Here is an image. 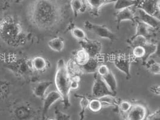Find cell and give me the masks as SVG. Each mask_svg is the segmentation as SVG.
I'll list each match as a JSON object with an SVG mask.
<instances>
[{"label": "cell", "mask_w": 160, "mask_h": 120, "mask_svg": "<svg viewBox=\"0 0 160 120\" xmlns=\"http://www.w3.org/2000/svg\"><path fill=\"white\" fill-rule=\"evenodd\" d=\"M84 27L99 38L109 39L110 41H113L117 39V36L104 25H97L89 21H86L84 23Z\"/></svg>", "instance_id": "3957f363"}, {"label": "cell", "mask_w": 160, "mask_h": 120, "mask_svg": "<svg viewBox=\"0 0 160 120\" xmlns=\"http://www.w3.org/2000/svg\"><path fill=\"white\" fill-rule=\"evenodd\" d=\"M60 0H36L30 10L32 23L39 28L51 30L59 25L64 17Z\"/></svg>", "instance_id": "6da1fadb"}, {"label": "cell", "mask_w": 160, "mask_h": 120, "mask_svg": "<svg viewBox=\"0 0 160 120\" xmlns=\"http://www.w3.org/2000/svg\"><path fill=\"white\" fill-rule=\"evenodd\" d=\"M31 68L37 72H42L44 71L48 67L47 61L42 57H36L31 62Z\"/></svg>", "instance_id": "e0dca14e"}, {"label": "cell", "mask_w": 160, "mask_h": 120, "mask_svg": "<svg viewBox=\"0 0 160 120\" xmlns=\"http://www.w3.org/2000/svg\"><path fill=\"white\" fill-rule=\"evenodd\" d=\"M115 17L118 29L119 28V26L121 22L124 21H130L132 23H136L137 20L136 15L130 8H126L118 11Z\"/></svg>", "instance_id": "8fae6325"}, {"label": "cell", "mask_w": 160, "mask_h": 120, "mask_svg": "<svg viewBox=\"0 0 160 120\" xmlns=\"http://www.w3.org/2000/svg\"><path fill=\"white\" fill-rule=\"evenodd\" d=\"M110 72L109 68L108 66L105 64L99 65L97 68V73L101 77H103L104 76L107 75Z\"/></svg>", "instance_id": "f1b7e54d"}, {"label": "cell", "mask_w": 160, "mask_h": 120, "mask_svg": "<svg viewBox=\"0 0 160 120\" xmlns=\"http://www.w3.org/2000/svg\"><path fill=\"white\" fill-rule=\"evenodd\" d=\"M59 99H61V96L57 91H51L46 96H44L43 98V106L42 111V118L43 120L46 117V115L49 108Z\"/></svg>", "instance_id": "7c38bea8"}, {"label": "cell", "mask_w": 160, "mask_h": 120, "mask_svg": "<svg viewBox=\"0 0 160 120\" xmlns=\"http://www.w3.org/2000/svg\"><path fill=\"white\" fill-rule=\"evenodd\" d=\"M70 81L71 78L65 61L63 59H59L57 64L55 84L57 91L61 96V100H62L65 109H67L70 106Z\"/></svg>", "instance_id": "7a4b0ae2"}, {"label": "cell", "mask_w": 160, "mask_h": 120, "mask_svg": "<svg viewBox=\"0 0 160 120\" xmlns=\"http://www.w3.org/2000/svg\"><path fill=\"white\" fill-rule=\"evenodd\" d=\"M145 50V54L142 59V63L143 65H145L147 61L149 59L150 57L153 54L157 52L158 51V46L153 43H151L147 42L145 44L143 45Z\"/></svg>", "instance_id": "44dd1931"}, {"label": "cell", "mask_w": 160, "mask_h": 120, "mask_svg": "<svg viewBox=\"0 0 160 120\" xmlns=\"http://www.w3.org/2000/svg\"><path fill=\"white\" fill-rule=\"evenodd\" d=\"M79 77L74 76L73 78H71L70 81V89L71 90H77L79 88Z\"/></svg>", "instance_id": "1f68e13d"}, {"label": "cell", "mask_w": 160, "mask_h": 120, "mask_svg": "<svg viewBox=\"0 0 160 120\" xmlns=\"http://www.w3.org/2000/svg\"><path fill=\"white\" fill-rule=\"evenodd\" d=\"M70 31L73 38L78 40L79 41L86 40L88 38L85 32L80 28L75 27L74 25H72Z\"/></svg>", "instance_id": "cb8c5ba5"}, {"label": "cell", "mask_w": 160, "mask_h": 120, "mask_svg": "<svg viewBox=\"0 0 160 120\" xmlns=\"http://www.w3.org/2000/svg\"><path fill=\"white\" fill-rule=\"evenodd\" d=\"M52 84L51 81H43L36 84L33 89V93L37 98H43L47 90Z\"/></svg>", "instance_id": "9a60e30c"}, {"label": "cell", "mask_w": 160, "mask_h": 120, "mask_svg": "<svg viewBox=\"0 0 160 120\" xmlns=\"http://www.w3.org/2000/svg\"><path fill=\"white\" fill-rule=\"evenodd\" d=\"M147 116V109L140 104L132 105L127 112V120H145Z\"/></svg>", "instance_id": "9c48e42d"}, {"label": "cell", "mask_w": 160, "mask_h": 120, "mask_svg": "<svg viewBox=\"0 0 160 120\" xmlns=\"http://www.w3.org/2000/svg\"><path fill=\"white\" fill-rule=\"evenodd\" d=\"M77 66L78 71L83 73H95L97 72V68L99 66V61L97 58H89L87 62L82 66Z\"/></svg>", "instance_id": "4fadbf2b"}, {"label": "cell", "mask_w": 160, "mask_h": 120, "mask_svg": "<svg viewBox=\"0 0 160 120\" xmlns=\"http://www.w3.org/2000/svg\"><path fill=\"white\" fill-rule=\"evenodd\" d=\"M138 2V0H116L114 8L118 12L126 8L136 6Z\"/></svg>", "instance_id": "7402d4cb"}, {"label": "cell", "mask_w": 160, "mask_h": 120, "mask_svg": "<svg viewBox=\"0 0 160 120\" xmlns=\"http://www.w3.org/2000/svg\"><path fill=\"white\" fill-rule=\"evenodd\" d=\"M116 0H85V4L91 15L98 16L102 6L111 3H115Z\"/></svg>", "instance_id": "30bf717a"}, {"label": "cell", "mask_w": 160, "mask_h": 120, "mask_svg": "<svg viewBox=\"0 0 160 120\" xmlns=\"http://www.w3.org/2000/svg\"><path fill=\"white\" fill-rule=\"evenodd\" d=\"M55 115H56L55 120H71L70 115H67L66 113L59 111L58 109L55 110Z\"/></svg>", "instance_id": "4dcf8cb0"}, {"label": "cell", "mask_w": 160, "mask_h": 120, "mask_svg": "<svg viewBox=\"0 0 160 120\" xmlns=\"http://www.w3.org/2000/svg\"><path fill=\"white\" fill-rule=\"evenodd\" d=\"M89 57L85 51L83 49L78 51L74 57V62L78 66H82L85 64L89 59Z\"/></svg>", "instance_id": "603a6c76"}, {"label": "cell", "mask_w": 160, "mask_h": 120, "mask_svg": "<svg viewBox=\"0 0 160 120\" xmlns=\"http://www.w3.org/2000/svg\"><path fill=\"white\" fill-rule=\"evenodd\" d=\"M145 54V50L143 46H136L133 47L132 56L134 58L142 60Z\"/></svg>", "instance_id": "83f0119b"}, {"label": "cell", "mask_w": 160, "mask_h": 120, "mask_svg": "<svg viewBox=\"0 0 160 120\" xmlns=\"http://www.w3.org/2000/svg\"><path fill=\"white\" fill-rule=\"evenodd\" d=\"M102 78L104 82L106 83V84L109 87V90L116 95L118 84L116 78L113 73L110 70L109 72L107 75Z\"/></svg>", "instance_id": "ac0fdd59"}, {"label": "cell", "mask_w": 160, "mask_h": 120, "mask_svg": "<svg viewBox=\"0 0 160 120\" xmlns=\"http://www.w3.org/2000/svg\"><path fill=\"white\" fill-rule=\"evenodd\" d=\"M151 91L153 92L154 94L159 96L160 93V85H153L150 88Z\"/></svg>", "instance_id": "836d02e7"}, {"label": "cell", "mask_w": 160, "mask_h": 120, "mask_svg": "<svg viewBox=\"0 0 160 120\" xmlns=\"http://www.w3.org/2000/svg\"><path fill=\"white\" fill-rule=\"evenodd\" d=\"M132 61V58L126 55H115L112 59V62L116 68L126 75L128 79L131 78L130 67Z\"/></svg>", "instance_id": "5b68a950"}, {"label": "cell", "mask_w": 160, "mask_h": 120, "mask_svg": "<svg viewBox=\"0 0 160 120\" xmlns=\"http://www.w3.org/2000/svg\"><path fill=\"white\" fill-rule=\"evenodd\" d=\"M92 94L96 98H99L105 96H115V94L109 90L102 77L97 73L94 76Z\"/></svg>", "instance_id": "277c9868"}, {"label": "cell", "mask_w": 160, "mask_h": 120, "mask_svg": "<svg viewBox=\"0 0 160 120\" xmlns=\"http://www.w3.org/2000/svg\"><path fill=\"white\" fill-rule=\"evenodd\" d=\"M101 102L102 105L106 106H117L118 105V101L116 98H114L113 96H105L102 98H98Z\"/></svg>", "instance_id": "4316f807"}, {"label": "cell", "mask_w": 160, "mask_h": 120, "mask_svg": "<svg viewBox=\"0 0 160 120\" xmlns=\"http://www.w3.org/2000/svg\"><path fill=\"white\" fill-rule=\"evenodd\" d=\"M2 31L1 33L2 36L8 38V36H10L12 37H17L20 34L21 32V28L20 26L16 23H6L3 24L2 26Z\"/></svg>", "instance_id": "5bb4252c"}, {"label": "cell", "mask_w": 160, "mask_h": 120, "mask_svg": "<svg viewBox=\"0 0 160 120\" xmlns=\"http://www.w3.org/2000/svg\"><path fill=\"white\" fill-rule=\"evenodd\" d=\"M136 34L131 38H137V37H143L145 38L146 39H148L150 36V29L151 28L146 25L145 23L140 22L138 20H136Z\"/></svg>", "instance_id": "2e32d148"}, {"label": "cell", "mask_w": 160, "mask_h": 120, "mask_svg": "<svg viewBox=\"0 0 160 120\" xmlns=\"http://www.w3.org/2000/svg\"><path fill=\"white\" fill-rule=\"evenodd\" d=\"M138 16H136L137 19L142 22L145 23L150 28L157 29L160 27V18L149 15L141 9L137 8Z\"/></svg>", "instance_id": "ba28073f"}, {"label": "cell", "mask_w": 160, "mask_h": 120, "mask_svg": "<svg viewBox=\"0 0 160 120\" xmlns=\"http://www.w3.org/2000/svg\"><path fill=\"white\" fill-rule=\"evenodd\" d=\"M147 120H160V109L149 115L147 118Z\"/></svg>", "instance_id": "d6a6232c"}, {"label": "cell", "mask_w": 160, "mask_h": 120, "mask_svg": "<svg viewBox=\"0 0 160 120\" xmlns=\"http://www.w3.org/2000/svg\"><path fill=\"white\" fill-rule=\"evenodd\" d=\"M48 45L49 48L52 51L57 52H62L64 49L65 46V43L62 38L57 37L50 40L48 43Z\"/></svg>", "instance_id": "ffe728a7"}, {"label": "cell", "mask_w": 160, "mask_h": 120, "mask_svg": "<svg viewBox=\"0 0 160 120\" xmlns=\"http://www.w3.org/2000/svg\"><path fill=\"white\" fill-rule=\"evenodd\" d=\"M54 120V119H49V120Z\"/></svg>", "instance_id": "e575fe53"}, {"label": "cell", "mask_w": 160, "mask_h": 120, "mask_svg": "<svg viewBox=\"0 0 160 120\" xmlns=\"http://www.w3.org/2000/svg\"><path fill=\"white\" fill-rule=\"evenodd\" d=\"M160 3V0H138L136 8L149 15L159 18Z\"/></svg>", "instance_id": "8992f818"}, {"label": "cell", "mask_w": 160, "mask_h": 120, "mask_svg": "<svg viewBox=\"0 0 160 120\" xmlns=\"http://www.w3.org/2000/svg\"><path fill=\"white\" fill-rule=\"evenodd\" d=\"M82 49L86 51L90 58H97L102 52V44L97 40L86 39L79 41Z\"/></svg>", "instance_id": "52a82bcc"}, {"label": "cell", "mask_w": 160, "mask_h": 120, "mask_svg": "<svg viewBox=\"0 0 160 120\" xmlns=\"http://www.w3.org/2000/svg\"><path fill=\"white\" fill-rule=\"evenodd\" d=\"M146 66L149 71L153 75H159L160 74V65L159 62L155 61H148L146 63Z\"/></svg>", "instance_id": "d4e9b609"}, {"label": "cell", "mask_w": 160, "mask_h": 120, "mask_svg": "<svg viewBox=\"0 0 160 120\" xmlns=\"http://www.w3.org/2000/svg\"><path fill=\"white\" fill-rule=\"evenodd\" d=\"M70 7L75 17H77L80 13H84L87 8L83 0H71Z\"/></svg>", "instance_id": "d6986e66"}, {"label": "cell", "mask_w": 160, "mask_h": 120, "mask_svg": "<svg viewBox=\"0 0 160 120\" xmlns=\"http://www.w3.org/2000/svg\"><path fill=\"white\" fill-rule=\"evenodd\" d=\"M131 103L128 101H122L119 104V107L122 112L127 113L131 108Z\"/></svg>", "instance_id": "f546056e"}, {"label": "cell", "mask_w": 160, "mask_h": 120, "mask_svg": "<svg viewBox=\"0 0 160 120\" xmlns=\"http://www.w3.org/2000/svg\"><path fill=\"white\" fill-rule=\"evenodd\" d=\"M89 109L94 112H99L102 108V105L101 102L98 98H95L91 100L88 104Z\"/></svg>", "instance_id": "484cf974"}]
</instances>
